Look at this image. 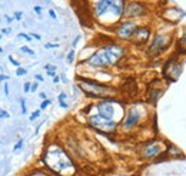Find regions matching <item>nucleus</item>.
<instances>
[{
  "instance_id": "2eb2a0df",
  "label": "nucleus",
  "mask_w": 186,
  "mask_h": 176,
  "mask_svg": "<svg viewBox=\"0 0 186 176\" xmlns=\"http://www.w3.org/2000/svg\"><path fill=\"white\" fill-rule=\"evenodd\" d=\"M23 176H53L50 172L44 171V169H33V171L26 172Z\"/></svg>"
},
{
  "instance_id": "f3484780",
  "label": "nucleus",
  "mask_w": 186,
  "mask_h": 176,
  "mask_svg": "<svg viewBox=\"0 0 186 176\" xmlns=\"http://www.w3.org/2000/svg\"><path fill=\"white\" fill-rule=\"evenodd\" d=\"M67 99V96H66V93H60L59 95V102H60V106L65 109H67V103H65V100Z\"/></svg>"
},
{
  "instance_id": "423d86ee",
  "label": "nucleus",
  "mask_w": 186,
  "mask_h": 176,
  "mask_svg": "<svg viewBox=\"0 0 186 176\" xmlns=\"http://www.w3.org/2000/svg\"><path fill=\"white\" fill-rule=\"evenodd\" d=\"M125 116L122 119V127L126 132H130V130H135L136 127L140 125L143 116H145V106L142 103H133L126 112H125Z\"/></svg>"
},
{
  "instance_id": "dca6fc26",
  "label": "nucleus",
  "mask_w": 186,
  "mask_h": 176,
  "mask_svg": "<svg viewBox=\"0 0 186 176\" xmlns=\"http://www.w3.org/2000/svg\"><path fill=\"white\" fill-rule=\"evenodd\" d=\"M178 47H179V52H181V53L186 54V29H183V33H182L181 39H179Z\"/></svg>"
},
{
  "instance_id": "c9c22d12",
  "label": "nucleus",
  "mask_w": 186,
  "mask_h": 176,
  "mask_svg": "<svg viewBox=\"0 0 186 176\" xmlns=\"http://www.w3.org/2000/svg\"><path fill=\"white\" fill-rule=\"evenodd\" d=\"M2 33H3V35H9V33H10V27H7V29H2Z\"/></svg>"
},
{
  "instance_id": "f257e3e1",
  "label": "nucleus",
  "mask_w": 186,
  "mask_h": 176,
  "mask_svg": "<svg viewBox=\"0 0 186 176\" xmlns=\"http://www.w3.org/2000/svg\"><path fill=\"white\" fill-rule=\"evenodd\" d=\"M42 160L49 171L59 176H72L77 171L73 157L62 145L56 142H52L50 145L46 146Z\"/></svg>"
},
{
  "instance_id": "c85d7f7f",
  "label": "nucleus",
  "mask_w": 186,
  "mask_h": 176,
  "mask_svg": "<svg viewBox=\"0 0 186 176\" xmlns=\"http://www.w3.org/2000/svg\"><path fill=\"white\" fill-rule=\"evenodd\" d=\"M22 146H23V139H20V140L19 142H17V143L16 145H14V150H19V149H22Z\"/></svg>"
},
{
  "instance_id": "37998d69",
  "label": "nucleus",
  "mask_w": 186,
  "mask_h": 176,
  "mask_svg": "<svg viewBox=\"0 0 186 176\" xmlns=\"http://www.w3.org/2000/svg\"><path fill=\"white\" fill-rule=\"evenodd\" d=\"M2 52H3V49H2V47H0V54H2Z\"/></svg>"
},
{
  "instance_id": "79ce46f5",
  "label": "nucleus",
  "mask_w": 186,
  "mask_h": 176,
  "mask_svg": "<svg viewBox=\"0 0 186 176\" xmlns=\"http://www.w3.org/2000/svg\"><path fill=\"white\" fill-rule=\"evenodd\" d=\"M40 98H42V99H44V100H46V95H44V93H43V92H42V93H40Z\"/></svg>"
},
{
  "instance_id": "ea45409f",
  "label": "nucleus",
  "mask_w": 186,
  "mask_h": 176,
  "mask_svg": "<svg viewBox=\"0 0 186 176\" xmlns=\"http://www.w3.org/2000/svg\"><path fill=\"white\" fill-rule=\"evenodd\" d=\"M6 20H7V23H12V22H13V19H12L10 16H6Z\"/></svg>"
},
{
  "instance_id": "5701e85b",
  "label": "nucleus",
  "mask_w": 186,
  "mask_h": 176,
  "mask_svg": "<svg viewBox=\"0 0 186 176\" xmlns=\"http://www.w3.org/2000/svg\"><path fill=\"white\" fill-rule=\"evenodd\" d=\"M52 103V100H49V99H46V100H43L42 102V105H40V110H44V109L47 107L49 105H50Z\"/></svg>"
},
{
  "instance_id": "393cba45",
  "label": "nucleus",
  "mask_w": 186,
  "mask_h": 176,
  "mask_svg": "<svg viewBox=\"0 0 186 176\" xmlns=\"http://www.w3.org/2000/svg\"><path fill=\"white\" fill-rule=\"evenodd\" d=\"M9 62H10L13 66H16V67H20V63L17 62L16 59H13V56H9Z\"/></svg>"
},
{
  "instance_id": "ddd939ff",
  "label": "nucleus",
  "mask_w": 186,
  "mask_h": 176,
  "mask_svg": "<svg viewBox=\"0 0 186 176\" xmlns=\"http://www.w3.org/2000/svg\"><path fill=\"white\" fill-rule=\"evenodd\" d=\"M149 39H150V29L148 26H139L136 29V32L133 33L130 42L135 46H143L149 42Z\"/></svg>"
},
{
  "instance_id": "39448f33",
  "label": "nucleus",
  "mask_w": 186,
  "mask_h": 176,
  "mask_svg": "<svg viewBox=\"0 0 186 176\" xmlns=\"http://www.w3.org/2000/svg\"><path fill=\"white\" fill-rule=\"evenodd\" d=\"M96 110L99 116H102L103 119L112 120V122L120 123V120L125 116V106L122 100H119L116 98H109L103 99L96 105Z\"/></svg>"
},
{
  "instance_id": "e433bc0d",
  "label": "nucleus",
  "mask_w": 186,
  "mask_h": 176,
  "mask_svg": "<svg viewBox=\"0 0 186 176\" xmlns=\"http://www.w3.org/2000/svg\"><path fill=\"white\" fill-rule=\"evenodd\" d=\"M35 77H36V80H37V82H43V76H42V75H36Z\"/></svg>"
},
{
  "instance_id": "6ab92c4d",
  "label": "nucleus",
  "mask_w": 186,
  "mask_h": 176,
  "mask_svg": "<svg viewBox=\"0 0 186 176\" xmlns=\"http://www.w3.org/2000/svg\"><path fill=\"white\" fill-rule=\"evenodd\" d=\"M17 37H19V39H23V40H26V42H32V36H30V35H26V33H19V35H17Z\"/></svg>"
},
{
  "instance_id": "20e7f679",
  "label": "nucleus",
  "mask_w": 186,
  "mask_h": 176,
  "mask_svg": "<svg viewBox=\"0 0 186 176\" xmlns=\"http://www.w3.org/2000/svg\"><path fill=\"white\" fill-rule=\"evenodd\" d=\"M77 84L82 89V92L84 95L90 96V98H97V99H109V98H115L117 90L113 89L112 86L103 84L100 82L92 80V79H86V77H77Z\"/></svg>"
},
{
  "instance_id": "a878e982",
  "label": "nucleus",
  "mask_w": 186,
  "mask_h": 176,
  "mask_svg": "<svg viewBox=\"0 0 186 176\" xmlns=\"http://www.w3.org/2000/svg\"><path fill=\"white\" fill-rule=\"evenodd\" d=\"M23 89H24V93H29L30 89H32V83H30V82H26L24 86H23Z\"/></svg>"
},
{
  "instance_id": "1a4fd4ad",
  "label": "nucleus",
  "mask_w": 186,
  "mask_h": 176,
  "mask_svg": "<svg viewBox=\"0 0 186 176\" xmlns=\"http://www.w3.org/2000/svg\"><path fill=\"white\" fill-rule=\"evenodd\" d=\"M166 147L163 146L162 140L160 139H152V140L146 142V143H143L142 146H140V157H142L143 160H152L155 159V157H159L160 155L165 152Z\"/></svg>"
},
{
  "instance_id": "c756f323",
  "label": "nucleus",
  "mask_w": 186,
  "mask_h": 176,
  "mask_svg": "<svg viewBox=\"0 0 186 176\" xmlns=\"http://www.w3.org/2000/svg\"><path fill=\"white\" fill-rule=\"evenodd\" d=\"M44 69H46L47 72H54V70H56V66H53V65H46V66H44Z\"/></svg>"
},
{
  "instance_id": "72a5a7b5",
  "label": "nucleus",
  "mask_w": 186,
  "mask_h": 176,
  "mask_svg": "<svg viewBox=\"0 0 186 176\" xmlns=\"http://www.w3.org/2000/svg\"><path fill=\"white\" fill-rule=\"evenodd\" d=\"M30 36H32V39H36V40H40V36H39V35H36V33H32V35H30Z\"/></svg>"
},
{
  "instance_id": "4be33fe9",
  "label": "nucleus",
  "mask_w": 186,
  "mask_h": 176,
  "mask_svg": "<svg viewBox=\"0 0 186 176\" xmlns=\"http://www.w3.org/2000/svg\"><path fill=\"white\" fill-rule=\"evenodd\" d=\"M26 73H27V70H26V69H23V67H17L16 69V75L17 76H24Z\"/></svg>"
},
{
  "instance_id": "f03ea898",
  "label": "nucleus",
  "mask_w": 186,
  "mask_h": 176,
  "mask_svg": "<svg viewBox=\"0 0 186 176\" xmlns=\"http://www.w3.org/2000/svg\"><path fill=\"white\" fill-rule=\"evenodd\" d=\"M126 49L117 43H108L97 49L92 56H89L84 63L89 66L90 69H97V70H103V69H109L112 66H116L119 62L125 57Z\"/></svg>"
},
{
  "instance_id": "2f4dec72",
  "label": "nucleus",
  "mask_w": 186,
  "mask_h": 176,
  "mask_svg": "<svg viewBox=\"0 0 186 176\" xmlns=\"http://www.w3.org/2000/svg\"><path fill=\"white\" fill-rule=\"evenodd\" d=\"M49 16H50L52 19H54V20L57 19V16H56V13H54V10H52V9L49 10Z\"/></svg>"
},
{
  "instance_id": "9d476101",
  "label": "nucleus",
  "mask_w": 186,
  "mask_h": 176,
  "mask_svg": "<svg viewBox=\"0 0 186 176\" xmlns=\"http://www.w3.org/2000/svg\"><path fill=\"white\" fill-rule=\"evenodd\" d=\"M182 70H183V65L178 62V57H172L163 66V77L167 82H175L181 76Z\"/></svg>"
},
{
  "instance_id": "aec40b11",
  "label": "nucleus",
  "mask_w": 186,
  "mask_h": 176,
  "mask_svg": "<svg viewBox=\"0 0 186 176\" xmlns=\"http://www.w3.org/2000/svg\"><path fill=\"white\" fill-rule=\"evenodd\" d=\"M39 116H40V110H36V112H33V113L30 115V117H29V119H30V122H33V120H36V119H37Z\"/></svg>"
},
{
  "instance_id": "7c9ffc66",
  "label": "nucleus",
  "mask_w": 186,
  "mask_h": 176,
  "mask_svg": "<svg viewBox=\"0 0 186 176\" xmlns=\"http://www.w3.org/2000/svg\"><path fill=\"white\" fill-rule=\"evenodd\" d=\"M22 17H23L22 12H16V13H14V19H16V20H22Z\"/></svg>"
},
{
  "instance_id": "a19ab883",
  "label": "nucleus",
  "mask_w": 186,
  "mask_h": 176,
  "mask_svg": "<svg viewBox=\"0 0 186 176\" xmlns=\"http://www.w3.org/2000/svg\"><path fill=\"white\" fill-rule=\"evenodd\" d=\"M53 82H54V83H59V77H57V76H54V79H53Z\"/></svg>"
},
{
  "instance_id": "0eeeda50",
  "label": "nucleus",
  "mask_w": 186,
  "mask_h": 176,
  "mask_svg": "<svg viewBox=\"0 0 186 176\" xmlns=\"http://www.w3.org/2000/svg\"><path fill=\"white\" fill-rule=\"evenodd\" d=\"M170 42H172V35H169V33H156L152 39V42L149 43L148 49H146V54L150 57L159 56L165 50H167Z\"/></svg>"
},
{
  "instance_id": "58836bf2",
  "label": "nucleus",
  "mask_w": 186,
  "mask_h": 176,
  "mask_svg": "<svg viewBox=\"0 0 186 176\" xmlns=\"http://www.w3.org/2000/svg\"><path fill=\"white\" fill-rule=\"evenodd\" d=\"M36 89H37V83H33V84H32V89H30V92H35Z\"/></svg>"
},
{
  "instance_id": "6e6552de",
  "label": "nucleus",
  "mask_w": 186,
  "mask_h": 176,
  "mask_svg": "<svg viewBox=\"0 0 186 176\" xmlns=\"http://www.w3.org/2000/svg\"><path fill=\"white\" fill-rule=\"evenodd\" d=\"M87 122H89V125L92 126L97 133H100V135H103V136H109L110 133L116 132V129L119 126V123L112 122V120H108V119H103L99 115H92V116H89Z\"/></svg>"
},
{
  "instance_id": "4468645a",
  "label": "nucleus",
  "mask_w": 186,
  "mask_h": 176,
  "mask_svg": "<svg viewBox=\"0 0 186 176\" xmlns=\"http://www.w3.org/2000/svg\"><path fill=\"white\" fill-rule=\"evenodd\" d=\"M162 93H163V90L159 89V87H149L148 89V100L155 105L157 102V99L162 96Z\"/></svg>"
},
{
  "instance_id": "f8f14e48",
  "label": "nucleus",
  "mask_w": 186,
  "mask_h": 176,
  "mask_svg": "<svg viewBox=\"0 0 186 176\" xmlns=\"http://www.w3.org/2000/svg\"><path fill=\"white\" fill-rule=\"evenodd\" d=\"M146 6L142 2H125L123 17L125 19H136L146 14Z\"/></svg>"
},
{
  "instance_id": "bb28decb",
  "label": "nucleus",
  "mask_w": 186,
  "mask_h": 176,
  "mask_svg": "<svg viewBox=\"0 0 186 176\" xmlns=\"http://www.w3.org/2000/svg\"><path fill=\"white\" fill-rule=\"evenodd\" d=\"M59 44H54V43H46L44 44V49H57Z\"/></svg>"
},
{
  "instance_id": "7ed1b4c3",
  "label": "nucleus",
  "mask_w": 186,
  "mask_h": 176,
  "mask_svg": "<svg viewBox=\"0 0 186 176\" xmlns=\"http://www.w3.org/2000/svg\"><path fill=\"white\" fill-rule=\"evenodd\" d=\"M93 13L105 25H117L123 17L125 2L122 0H99L93 2Z\"/></svg>"
},
{
  "instance_id": "412c9836",
  "label": "nucleus",
  "mask_w": 186,
  "mask_h": 176,
  "mask_svg": "<svg viewBox=\"0 0 186 176\" xmlns=\"http://www.w3.org/2000/svg\"><path fill=\"white\" fill-rule=\"evenodd\" d=\"M73 60H75V50H70L67 54V63H73Z\"/></svg>"
},
{
  "instance_id": "b1692460",
  "label": "nucleus",
  "mask_w": 186,
  "mask_h": 176,
  "mask_svg": "<svg viewBox=\"0 0 186 176\" xmlns=\"http://www.w3.org/2000/svg\"><path fill=\"white\" fill-rule=\"evenodd\" d=\"M20 107H22V113H27V110H26V100L24 99H20Z\"/></svg>"
},
{
  "instance_id": "9b49d317",
  "label": "nucleus",
  "mask_w": 186,
  "mask_h": 176,
  "mask_svg": "<svg viewBox=\"0 0 186 176\" xmlns=\"http://www.w3.org/2000/svg\"><path fill=\"white\" fill-rule=\"evenodd\" d=\"M138 27H139V25L136 22H133V20H123V22H119L116 25V27H115V35L119 39H122V40H130Z\"/></svg>"
},
{
  "instance_id": "c03bdc74",
  "label": "nucleus",
  "mask_w": 186,
  "mask_h": 176,
  "mask_svg": "<svg viewBox=\"0 0 186 176\" xmlns=\"http://www.w3.org/2000/svg\"><path fill=\"white\" fill-rule=\"evenodd\" d=\"M0 40H2V35H0Z\"/></svg>"
},
{
  "instance_id": "4c0bfd02",
  "label": "nucleus",
  "mask_w": 186,
  "mask_h": 176,
  "mask_svg": "<svg viewBox=\"0 0 186 176\" xmlns=\"http://www.w3.org/2000/svg\"><path fill=\"white\" fill-rule=\"evenodd\" d=\"M9 79V76H4V75H0V82H4V80H7Z\"/></svg>"
},
{
  "instance_id": "cd10ccee",
  "label": "nucleus",
  "mask_w": 186,
  "mask_h": 176,
  "mask_svg": "<svg viewBox=\"0 0 186 176\" xmlns=\"http://www.w3.org/2000/svg\"><path fill=\"white\" fill-rule=\"evenodd\" d=\"M0 117H2V119H4V117H6V119H7V117H10V115H9V113H7V112H6V110H3V109H0Z\"/></svg>"
},
{
  "instance_id": "a211bd4d",
  "label": "nucleus",
  "mask_w": 186,
  "mask_h": 176,
  "mask_svg": "<svg viewBox=\"0 0 186 176\" xmlns=\"http://www.w3.org/2000/svg\"><path fill=\"white\" fill-rule=\"evenodd\" d=\"M20 52H22V53H26V54H30V56H35V52L30 49V47H27V46L20 47Z\"/></svg>"
},
{
  "instance_id": "473e14b6",
  "label": "nucleus",
  "mask_w": 186,
  "mask_h": 176,
  "mask_svg": "<svg viewBox=\"0 0 186 176\" xmlns=\"http://www.w3.org/2000/svg\"><path fill=\"white\" fill-rule=\"evenodd\" d=\"M35 13L36 14H42V7L40 6H35Z\"/></svg>"
},
{
  "instance_id": "f704fd0d",
  "label": "nucleus",
  "mask_w": 186,
  "mask_h": 176,
  "mask_svg": "<svg viewBox=\"0 0 186 176\" xmlns=\"http://www.w3.org/2000/svg\"><path fill=\"white\" fill-rule=\"evenodd\" d=\"M4 95L9 96V84L7 83H4Z\"/></svg>"
}]
</instances>
